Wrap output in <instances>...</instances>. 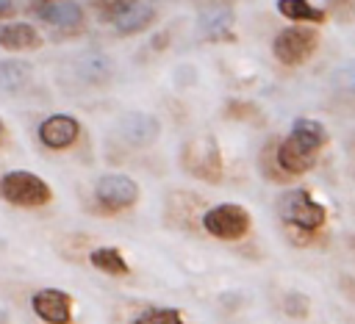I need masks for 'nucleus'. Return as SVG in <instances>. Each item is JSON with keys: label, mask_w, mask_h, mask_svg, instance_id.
Segmentation results:
<instances>
[{"label": "nucleus", "mask_w": 355, "mask_h": 324, "mask_svg": "<svg viewBox=\"0 0 355 324\" xmlns=\"http://www.w3.org/2000/svg\"><path fill=\"white\" fill-rule=\"evenodd\" d=\"M327 138H330L327 127L319 119H311V116L294 119L288 136L277 147V166L286 174H305L308 169L316 166V158L324 150Z\"/></svg>", "instance_id": "f257e3e1"}, {"label": "nucleus", "mask_w": 355, "mask_h": 324, "mask_svg": "<svg viewBox=\"0 0 355 324\" xmlns=\"http://www.w3.org/2000/svg\"><path fill=\"white\" fill-rule=\"evenodd\" d=\"M277 213L286 224L302 230V233H313L324 224L327 210L322 202H316L311 197L308 188H288L277 197Z\"/></svg>", "instance_id": "f03ea898"}, {"label": "nucleus", "mask_w": 355, "mask_h": 324, "mask_svg": "<svg viewBox=\"0 0 355 324\" xmlns=\"http://www.w3.org/2000/svg\"><path fill=\"white\" fill-rule=\"evenodd\" d=\"M0 197L19 208H42L53 199V188L33 172L11 169L0 177Z\"/></svg>", "instance_id": "7ed1b4c3"}, {"label": "nucleus", "mask_w": 355, "mask_h": 324, "mask_svg": "<svg viewBox=\"0 0 355 324\" xmlns=\"http://www.w3.org/2000/svg\"><path fill=\"white\" fill-rule=\"evenodd\" d=\"M319 47V30L311 25H288L275 33L272 55L283 66H302Z\"/></svg>", "instance_id": "20e7f679"}, {"label": "nucleus", "mask_w": 355, "mask_h": 324, "mask_svg": "<svg viewBox=\"0 0 355 324\" xmlns=\"http://www.w3.org/2000/svg\"><path fill=\"white\" fill-rule=\"evenodd\" d=\"M180 163L189 174H194L200 180H208V183L222 180V152H219L216 138L208 133H200L183 144Z\"/></svg>", "instance_id": "39448f33"}, {"label": "nucleus", "mask_w": 355, "mask_h": 324, "mask_svg": "<svg viewBox=\"0 0 355 324\" xmlns=\"http://www.w3.org/2000/svg\"><path fill=\"white\" fill-rule=\"evenodd\" d=\"M250 210L239 202H219L202 213V230L219 241H239L250 233Z\"/></svg>", "instance_id": "423d86ee"}, {"label": "nucleus", "mask_w": 355, "mask_h": 324, "mask_svg": "<svg viewBox=\"0 0 355 324\" xmlns=\"http://www.w3.org/2000/svg\"><path fill=\"white\" fill-rule=\"evenodd\" d=\"M31 8L39 22L61 33H75L86 25V14L78 0H33Z\"/></svg>", "instance_id": "0eeeda50"}, {"label": "nucleus", "mask_w": 355, "mask_h": 324, "mask_svg": "<svg viewBox=\"0 0 355 324\" xmlns=\"http://www.w3.org/2000/svg\"><path fill=\"white\" fill-rule=\"evenodd\" d=\"M94 199L103 210L114 213V210H125L130 205H136L139 199V183L128 174H119V172H111V174H103L94 186Z\"/></svg>", "instance_id": "6e6552de"}, {"label": "nucleus", "mask_w": 355, "mask_h": 324, "mask_svg": "<svg viewBox=\"0 0 355 324\" xmlns=\"http://www.w3.org/2000/svg\"><path fill=\"white\" fill-rule=\"evenodd\" d=\"M158 17V6L153 0H128L122 6H116L111 22L114 30L119 36H136L141 30H147Z\"/></svg>", "instance_id": "1a4fd4ad"}, {"label": "nucleus", "mask_w": 355, "mask_h": 324, "mask_svg": "<svg viewBox=\"0 0 355 324\" xmlns=\"http://www.w3.org/2000/svg\"><path fill=\"white\" fill-rule=\"evenodd\" d=\"M39 141L47 150H67L78 141L80 136V122L72 114H50L47 119H42L39 125Z\"/></svg>", "instance_id": "9d476101"}, {"label": "nucleus", "mask_w": 355, "mask_h": 324, "mask_svg": "<svg viewBox=\"0 0 355 324\" xmlns=\"http://www.w3.org/2000/svg\"><path fill=\"white\" fill-rule=\"evenodd\" d=\"M33 313L47 324H69L72 321V296L61 288H42L31 299Z\"/></svg>", "instance_id": "9b49d317"}, {"label": "nucleus", "mask_w": 355, "mask_h": 324, "mask_svg": "<svg viewBox=\"0 0 355 324\" xmlns=\"http://www.w3.org/2000/svg\"><path fill=\"white\" fill-rule=\"evenodd\" d=\"M161 133V122L153 116V114H144V111H130L119 119V136L133 144V147H147L158 138Z\"/></svg>", "instance_id": "f8f14e48"}, {"label": "nucleus", "mask_w": 355, "mask_h": 324, "mask_svg": "<svg viewBox=\"0 0 355 324\" xmlns=\"http://www.w3.org/2000/svg\"><path fill=\"white\" fill-rule=\"evenodd\" d=\"M44 44L42 33L31 22H0V47L8 53H28Z\"/></svg>", "instance_id": "ddd939ff"}, {"label": "nucleus", "mask_w": 355, "mask_h": 324, "mask_svg": "<svg viewBox=\"0 0 355 324\" xmlns=\"http://www.w3.org/2000/svg\"><path fill=\"white\" fill-rule=\"evenodd\" d=\"M75 78L86 86H105L114 78V61L105 53H86L75 61Z\"/></svg>", "instance_id": "4468645a"}, {"label": "nucleus", "mask_w": 355, "mask_h": 324, "mask_svg": "<svg viewBox=\"0 0 355 324\" xmlns=\"http://www.w3.org/2000/svg\"><path fill=\"white\" fill-rule=\"evenodd\" d=\"M197 28L211 42H227L233 39V11L230 6H211L200 14Z\"/></svg>", "instance_id": "2eb2a0df"}, {"label": "nucleus", "mask_w": 355, "mask_h": 324, "mask_svg": "<svg viewBox=\"0 0 355 324\" xmlns=\"http://www.w3.org/2000/svg\"><path fill=\"white\" fill-rule=\"evenodd\" d=\"M277 14L288 22H311V25H322L327 22V11L322 6H313L311 0H277L275 3Z\"/></svg>", "instance_id": "dca6fc26"}, {"label": "nucleus", "mask_w": 355, "mask_h": 324, "mask_svg": "<svg viewBox=\"0 0 355 324\" xmlns=\"http://www.w3.org/2000/svg\"><path fill=\"white\" fill-rule=\"evenodd\" d=\"M33 78V64L25 58H6L0 61V89L6 91H19L28 86Z\"/></svg>", "instance_id": "f3484780"}, {"label": "nucleus", "mask_w": 355, "mask_h": 324, "mask_svg": "<svg viewBox=\"0 0 355 324\" xmlns=\"http://www.w3.org/2000/svg\"><path fill=\"white\" fill-rule=\"evenodd\" d=\"M89 263H92L94 269L111 274V277H122V274L130 271V269H128V260L122 258V252H119L116 246H100V249H94V252L89 255Z\"/></svg>", "instance_id": "a211bd4d"}, {"label": "nucleus", "mask_w": 355, "mask_h": 324, "mask_svg": "<svg viewBox=\"0 0 355 324\" xmlns=\"http://www.w3.org/2000/svg\"><path fill=\"white\" fill-rule=\"evenodd\" d=\"M330 86L341 94V97H349L355 100V61H341L333 75H330Z\"/></svg>", "instance_id": "6ab92c4d"}, {"label": "nucleus", "mask_w": 355, "mask_h": 324, "mask_svg": "<svg viewBox=\"0 0 355 324\" xmlns=\"http://www.w3.org/2000/svg\"><path fill=\"white\" fill-rule=\"evenodd\" d=\"M133 324H186L178 307H147L133 318Z\"/></svg>", "instance_id": "aec40b11"}, {"label": "nucleus", "mask_w": 355, "mask_h": 324, "mask_svg": "<svg viewBox=\"0 0 355 324\" xmlns=\"http://www.w3.org/2000/svg\"><path fill=\"white\" fill-rule=\"evenodd\" d=\"M324 11L330 19L341 22V25L355 22V0H324Z\"/></svg>", "instance_id": "412c9836"}, {"label": "nucleus", "mask_w": 355, "mask_h": 324, "mask_svg": "<svg viewBox=\"0 0 355 324\" xmlns=\"http://www.w3.org/2000/svg\"><path fill=\"white\" fill-rule=\"evenodd\" d=\"M283 310L291 316V318H302V316H308V296L305 294H288L286 296V302H283Z\"/></svg>", "instance_id": "4be33fe9"}, {"label": "nucleus", "mask_w": 355, "mask_h": 324, "mask_svg": "<svg viewBox=\"0 0 355 324\" xmlns=\"http://www.w3.org/2000/svg\"><path fill=\"white\" fill-rule=\"evenodd\" d=\"M14 0H0V19H6V17H11L14 14Z\"/></svg>", "instance_id": "5701e85b"}, {"label": "nucleus", "mask_w": 355, "mask_h": 324, "mask_svg": "<svg viewBox=\"0 0 355 324\" xmlns=\"http://www.w3.org/2000/svg\"><path fill=\"white\" fill-rule=\"evenodd\" d=\"M0 136H3V119H0Z\"/></svg>", "instance_id": "b1692460"}]
</instances>
